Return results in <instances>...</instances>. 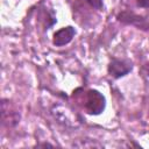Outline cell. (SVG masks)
Instances as JSON below:
<instances>
[{
    "label": "cell",
    "mask_w": 149,
    "mask_h": 149,
    "mask_svg": "<svg viewBox=\"0 0 149 149\" xmlns=\"http://www.w3.org/2000/svg\"><path fill=\"white\" fill-rule=\"evenodd\" d=\"M132 70V63L125 59H116L114 58L108 65V72L114 78H120L126 76Z\"/></svg>",
    "instance_id": "7a4b0ae2"
},
{
    "label": "cell",
    "mask_w": 149,
    "mask_h": 149,
    "mask_svg": "<svg viewBox=\"0 0 149 149\" xmlns=\"http://www.w3.org/2000/svg\"><path fill=\"white\" fill-rule=\"evenodd\" d=\"M92 7L97 8V9H100L102 7V0H86Z\"/></svg>",
    "instance_id": "277c9868"
},
{
    "label": "cell",
    "mask_w": 149,
    "mask_h": 149,
    "mask_svg": "<svg viewBox=\"0 0 149 149\" xmlns=\"http://www.w3.org/2000/svg\"><path fill=\"white\" fill-rule=\"evenodd\" d=\"M85 108L90 114H100L105 108L104 95L95 90H90L87 92Z\"/></svg>",
    "instance_id": "6da1fadb"
},
{
    "label": "cell",
    "mask_w": 149,
    "mask_h": 149,
    "mask_svg": "<svg viewBox=\"0 0 149 149\" xmlns=\"http://www.w3.org/2000/svg\"><path fill=\"white\" fill-rule=\"evenodd\" d=\"M137 5H139L140 7L148 8V7H149V0H137Z\"/></svg>",
    "instance_id": "5b68a950"
},
{
    "label": "cell",
    "mask_w": 149,
    "mask_h": 149,
    "mask_svg": "<svg viewBox=\"0 0 149 149\" xmlns=\"http://www.w3.org/2000/svg\"><path fill=\"white\" fill-rule=\"evenodd\" d=\"M144 70H146V71H147V72H146V73H147V74H148V76H149V63H148V64H147V65H146V66H144Z\"/></svg>",
    "instance_id": "8992f818"
},
{
    "label": "cell",
    "mask_w": 149,
    "mask_h": 149,
    "mask_svg": "<svg viewBox=\"0 0 149 149\" xmlns=\"http://www.w3.org/2000/svg\"><path fill=\"white\" fill-rule=\"evenodd\" d=\"M76 31H74V28L69 26V27H64L62 29H59L58 31L55 33L54 35V44L57 45V47H62V45H65L68 44L69 42H71V40L73 38Z\"/></svg>",
    "instance_id": "3957f363"
}]
</instances>
